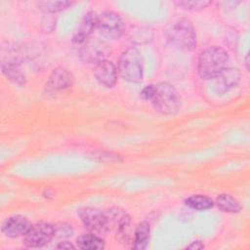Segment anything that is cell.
Wrapping results in <instances>:
<instances>
[{
	"instance_id": "cell-17",
	"label": "cell",
	"mask_w": 250,
	"mask_h": 250,
	"mask_svg": "<svg viewBox=\"0 0 250 250\" xmlns=\"http://www.w3.org/2000/svg\"><path fill=\"white\" fill-rule=\"evenodd\" d=\"M150 228L147 222H142L138 225L134 233L132 248L135 250H144L147 247L149 241Z\"/></svg>"
},
{
	"instance_id": "cell-10",
	"label": "cell",
	"mask_w": 250,
	"mask_h": 250,
	"mask_svg": "<svg viewBox=\"0 0 250 250\" xmlns=\"http://www.w3.org/2000/svg\"><path fill=\"white\" fill-rule=\"evenodd\" d=\"M240 71L238 68L227 67L217 77L213 79V91L217 95H223L237 86L240 81Z\"/></svg>"
},
{
	"instance_id": "cell-20",
	"label": "cell",
	"mask_w": 250,
	"mask_h": 250,
	"mask_svg": "<svg viewBox=\"0 0 250 250\" xmlns=\"http://www.w3.org/2000/svg\"><path fill=\"white\" fill-rule=\"evenodd\" d=\"M185 204L193 210L204 211L212 208L215 203L209 196L204 194H193L185 199Z\"/></svg>"
},
{
	"instance_id": "cell-5",
	"label": "cell",
	"mask_w": 250,
	"mask_h": 250,
	"mask_svg": "<svg viewBox=\"0 0 250 250\" xmlns=\"http://www.w3.org/2000/svg\"><path fill=\"white\" fill-rule=\"evenodd\" d=\"M97 29L103 37L115 40L123 35L125 32V25L123 20L117 13L104 11L99 15Z\"/></svg>"
},
{
	"instance_id": "cell-21",
	"label": "cell",
	"mask_w": 250,
	"mask_h": 250,
	"mask_svg": "<svg viewBox=\"0 0 250 250\" xmlns=\"http://www.w3.org/2000/svg\"><path fill=\"white\" fill-rule=\"evenodd\" d=\"M75 2L73 1H38L36 2L37 8L44 12L45 14H54L58 12H62L72 5Z\"/></svg>"
},
{
	"instance_id": "cell-23",
	"label": "cell",
	"mask_w": 250,
	"mask_h": 250,
	"mask_svg": "<svg viewBox=\"0 0 250 250\" xmlns=\"http://www.w3.org/2000/svg\"><path fill=\"white\" fill-rule=\"evenodd\" d=\"M55 236L59 238H68L73 234V229L71 225L66 223H58L54 226Z\"/></svg>"
},
{
	"instance_id": "cell-15",
	"label": "cell",
	"mask_w": 250,
	"mask_h": 250,
	"mask_svg": "<svg viewBox=\"0 0 250 250\" xmlns=\"http://www.w3.org/2000/svg\"><path fill=\"white\" fill-rule=\"evenodd\" d=\"M21 63L15 61H3L1 64L2 73L13 84L21 87L26 83V77L24 72L21 68Z\"/></svg>"
},
{
	"instance_id": "cell-8",
	"label": "cell",
	"mask_w": 250,
	"mask_h": 250,
	"mask_svg": "<svg viewBox=\"0 0 250 250\" xmlns=\"http://www.w3.org/2000/svg\"><path fill=\"white\" fill-rule=\"evenodd\" d=\"M108 229H115L116 237L121 242H127L129 239V226H130V216L122 209L118 207H112L107 209L105 212Z\"/></svg>"
},
{
	"instance_id": "cell-28",
	"label": "cell",
	"mask_w": 250,
	"mask_h": 250,
	"mask_svg": "<svg viewBox=\"0 0 250 250\" xmlns=\"http://www.w3.org/2000/svg\"><path fill=\"white\" fill-rule=\"evenodd\" d=\"M245 68H246V70L247 71H249V55L247 54L246 56H245Z\"/></svg>"
},
{
	"instance_id": "cell-24",
	"label": "cell",
	"mask_w": 250,
	"mask_h": 250,
	"mask_svg": "<svg viewBox=\"0 0 250 250\" xmlns=\"http://www.w3.org/2000/svg\"><path fill=\"white\" fill-rule=\"evenodd\" d=\"M154 91H155V85L149 84L145 88H143V90L140 92V97L144 101H151L154 95Z\"/></svg>"
},
{
	"instance_id": "cell-25",
	"label": "cell",
	"mask_w": 250,
	"mask_h": 250,
	"mask_svg": "<svg viewBox=\"0 0 250 250\" xmlns=\"http://www.w3.org/2000/svg\"><path fill=\"white\" fill-rule=\"evenodd\" d=\"M50 22H56V20L55 18L50 16V14H47L46 17L42 20V26L45 32H51L56 27V25L50 24Z\"/></svg>"
},
{
	"instance_id": "cell-3",
	"label": "cell",
	"mask_w": 250,
	"mask_h": 250,
	"mask_svg": "<svg viewBox=\"0 0 250 250\" xmlns=\"http://www.w3.org/2000/svg\"><path fill=\"white\" fill-rule=\"evenodd\" d=\"M150 102L153 108L164 115L175 114L181 106V98L177 90L167 82L155 85L154 95Z\"/></svg>"
},
{
	"instance_id": "cell-9",
	"label": "cell",
	"mask_w": 250,
	"mask_h": 250,
	"mask_svg": "<svg viewBox=\"0 0 250 250\" xmlns=\"http://www.w3.org/2000/svg\"><path fill=\"white\" fill-rule=\"evenodd\" d=\"M107 47L104 41L98 38H89L79 48V58L86 63H98L105 60L107 55Z\"/></svg>"
},
{
	"instance_id": "cell-7",
	"label": "cell",
	"mask_w": 250,
	"mask_h": 250,
	"mask_svg": "<svg viewBox=\"0 0 250 250\" xmlns=\"http://www.w3.org/2000/svg\"><path fill=\"white\" fill-rule=\"evenodd\" d=\"M55 237L54 226L49 223H36L23 235V243L29 248H39L48 244Z\"/></svg>"
},
{
	"instance_id": "cell-18",
	"label": "cell",
	"mask_w": 250,
	"mask_h": 250,
	"mask_svg": "<svg viewBox=\"0 0 250 250\" xmlns=\"http://www.w3.org/2000/svg\"><path fill=\"white\" fill-rule=\"evenodd\" d=\"M127 36L129 41L134 44H146L152 40L153 32L147 26L135 25L128 30Z\"/></svg>"
},
{
	"instance_id": "cell-19",
	"label": "cell",
	"mask_w": 250,
	"mask_h": 250,
	"mask_svg": "<svg viewBox=\"0 0 250 250\" xmlns=\"http://www.w3.org/2000/svg\"><path fill=\"white\" fill-rule=\"evenodd\" d=\"M214 203L220 210L226 213H238L242 209L240 202L235 197L228 193L219 194Z\"/></svg>"
},
{
	"instance_id": "cell-11",
	"label": "cell",
	"mask_w": 250,
	"mask_h": 250,
	"mask_svg": "<svg viewBox=\"0 0 250 250\" xmlns=\"http://www.w3.org/2000/svg\"><path fill=\"white\" fill-rule=\"evenodd\" d=\"M32 225L23 216L16 215L7 218L1 227L2 233L10 238H16L23 236Z\"/></svg>"
},
{
	"instance_id": "cell-6",
	"label": "cell",
	"mask_w": 250,
	"mask_h": 250,
	"mask_svg": "<svg viewBox=\"0 0 250 250\" xmlns=\"http://www.w3.org/2000/svg\"><path fill=\"white\" fill-rule=\"evenodd\" d=\"M77 214L87 230L95 234H104L109 231L108 222L104 212L95 207H81Z\"/></svg>"
},
{
	"instance_id": "cell-2",
	"label": "cell",
	"mask_w": 250,
	"mask_h": 250,
	"mask_svg": "<svg viewBox=\"0 0 250 250\" xmlns=\"http://www.w3.org/2000/svg\"><path fill=\"white\" fill-rule=\"evenodd\" d=\"M167 41L174 47L192 51L196 47V33L193 24L187 19H182L172 24L166 31Z\"/></svg>"
},
{
	"instance_id": "cell-27",
	"label": "cell",
	"mask_w": 250,
	"mask_h": 250,
	"mask_svg": "<svg viewBox=\"0 0 250 250\" xmlns=\"http://www.w3.org/2000/svg\"><path fill=\"white\" fill-rule=\"evenodd\" d=\"M57 249H75V247L68 241H62L57 246Z\"/></svg>"
},
{
	"instance_id": "cell-1",
	"label": "cell",
	"mask_w": 250,
	"mask_h": 250,
	"mask_svg": "<svg viewBox=\"0 0 250 250\" xmlns=\"http://www.w3.org/2000/svg\"><path fill=\"white\" fill-rule=\"evenodd\" d=\"M229 57L224 48L210 46L204 49L198 57V73L205 80H213L229 67Z\"/></svg>"
},
{
	"instance_id": "cell-26",
	"label": "cell",
	"mask_w": 250,
	"mask_h": 250,
	"mask_svg": "<svg viewBox=\"0 0 250 250\" xmlns=\"http://www.w3.org/2000/svg\"><path fill=\"white\" fill-rule=\"evenodd\" d=\"M205 246L204 244L201 242V241H193L191 242L189 245L187 246V249H195V250H198V249H203Z\"/></svg>"
},
{
	"instance_id": "cell-16",
	"label": "cell",
	"mask_w": 250,
	"mask_h": 250,
	"mask_svg": "<svg viewBox=\"0 0 250 250\" xmlns=\"http://www.w3.org/2000/svg\"><path fill=\"white\" fill-rule=\"evenodd\" d=\"M76 245L83 250H102L104 248V241L95 233H83L76 238Z\"/></svg>"
},
{
	"instance_id": "cell-4",
	"label": "cell",
	"mask_w": 250,
	"mask_h": 250,
	"mask_svg": "<svg viewBox=\"0 0 250 250\" xmlns=\"http://www.w3.org/2000/svg\"><path fill=\"white\" fill-rule=\"evenodd\" d=\"M117 71L128 82L139 83L142 81L144 74L143 59L136 48L130 47L122 52L118 60Z\"/></svg>"
},
{
	"instance_id": "cell-22",
	"label": "cell",
	"mask_w": 250,
	"mask_h": 250,
	"mask_svg": "<svg viewBox=\"0 0 250 250\" xmlns=\"http://www.w3.org/2000/svg\"><path fill=\"white\" fill-rule=\"evenodd\" d=\"M175 4L184 9V10H188V11H193V12H197V11H201L203 9H205L207 6H209L211 4V1H205V0H179L176 1Z\"/></svg>"
},
{
	"instance_id": "cell-14",
	"label": "cell",
	"mask_w": 250,
	"mask_h": 250,
	"mask_svg": "<svg viewBox=\"0 0 250 250\" xmlns=\"http://www.w3.org/2000/svg\"><path fill=\"white\" fill-rule=\"evenodd\" d=\"M98 18L99 15L94 11H90L84 16L78 29L72 37L73 44L80 46L90 38L92 32L97 28Z\"/></svg>"
},
{
	"instance_id": "cell-12",
	"label": "cell",
	"mask_w": 250,
	"mask_h": 250,
	"mask_svg": "<svg viewBox=\"0 0 250 250\" xmlns=\"http://www.w3.org/2000/svg\"><path fill=\"white\" fill-rule=\"evenodd\" d=\"M93 73L97 81L106 88H111L116 83L117 68L110 61L103 60L96 63Z\"/></svg>"
},
{
	"instance_id": "cell-13",
	"label": "cell",
	"mask_w": 250,
	"mask_h": 250,
	"mask_svg": "<svg viewBox=\"0 0 250 250\" xmlns=\"http://www.w3.org/2000/svg\"><path fill=\"white\" fill-rule=\"evenodd\" d=\"M73 83L74 76L71 71L60 66L51 72L46 86L51 91H62L70 88Z\"/></svg>"
}]
</instances>
